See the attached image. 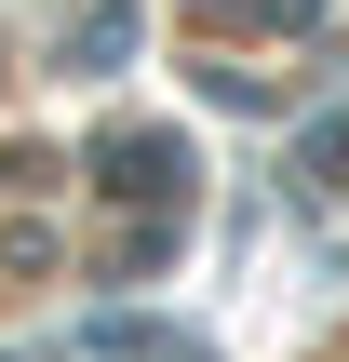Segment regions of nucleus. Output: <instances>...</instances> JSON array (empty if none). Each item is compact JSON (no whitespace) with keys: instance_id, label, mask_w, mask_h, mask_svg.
<instances>
[{"instance_id":"obj_1","label":"nucleus","mask_w":349,"mask_h":362,"mask_svg":"<svg viewBox=\"0 0 349 362\" xmlns=\"http://www.w3.org/2000/svg\"><path fill=\"white\" fill-rule=\"evenodd\" d=\"M94 188H108V202H175V188H188V148H175V134H108V148H94Z\"/></svg>"},{"instance_id":"obj_2","label":"nucleus","mask_w":349,"mask_h":362,"mask_svg":"<svg viewBox=\"0 0 349 362\" xmlns=\"http://www.w3.org/2000/svg\"><path fill=\"white\" fill-rule=\"evenodd\" d=\"M349 175V107H323L309 134H296V188H336Z\"/></svg>"},{"instance_id":"obj_3","label":"nucleus","mask_w":349,"mask_h":362,"mask_svg":"<svg viewBox=\"0 0 349 362\" xmlns=\"http://www.w3.org/2000/svg\"><path fill=\"white\" fill-rule=\"evenodd\" d=\"M256 13H269V27H309V13H323V0H256Z\"/></svg>"}]
</instances>
